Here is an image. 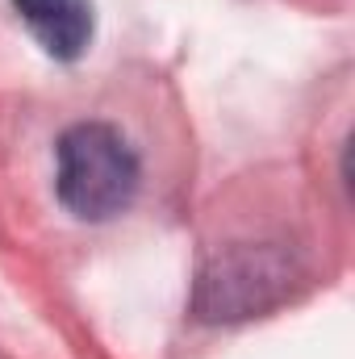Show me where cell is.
<instances>
[{
  "label": "cell",
  "mask_w": 355,
  "mask_h": 359,
  "mask_svg": "<svg viewBox=\"0 0 355 359\" xmlns=\"http://www.w3.org/2000/svg\"><path fill=\"white\" fill-rule=\"evenodd\" d=\"M305 264L284 243H239L217 251L192 284V313L209 326H239L293 301Z\"/></svg>",
  "instance_id": "obj_1"
},
{
  "label": "cell",
  "mask_w": 355,
  "mask_h": 359,
  "mask_svg": "<svg viewBox=\"0 0 355 359\" xmlns=\"http://www.w3.org/2000/svg\"><path fill=\"white\" fill-rule=\"evenodd\" d=\"M142 163L117 126L80 121L55 147V196L76 222H109L138 196Z\"/></svg>",
  "instance_id": "obj_2"
},
{
  "label": "cell",
  "mask_w": 355,
  "mask_h": 359,
  "mask_svg": "<svg viewBox=\"0 0 355 359\" xmlns=\"http://www.w3.org/2000/svg\"><path fill=\"white\" fill-rule=\"evenodd\" d=\"M13 13L34 34V42L59 63H76L92 46L96 34L92 0H13Z\"/></svg>",
  "instance_id": "obj_3"
}]
</instances>
